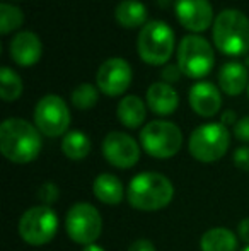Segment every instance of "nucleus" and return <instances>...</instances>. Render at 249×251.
<instances>
[{"label":"nucleus","mask_w":249,"mask_h":251,"mask_svg":"<svg viewBox=\"0 0 249 251\" xmlns=\"http://www.w3.org/2000/svg\"><path fill=\"white\" fill-rule=\"evenodd\" d=\"M114 16L123 27H138L147 21V9L138 0H121L116 5Z\"/></svg>","instance_id":"21"},{"label":"nucleus","mask_w":249,"mask_h":251,"mask_svg":"<svg viewBox=\"0 0 249 251\" xmlns=\"http://www.w3.org/2000/svg\"><path fill=\"white\" fill-rule=\"evenodd\" d=\"M234 164L241 171H249V147H239L234 152Z\"/></svg>","instance_id":"27"},{"label":"nucleus","mask_w":249,"mask_h":251,"mask_svg":"<svg viewBox=\"0 0 249 251\" xmlns=\"http://www.w3.org/2000/svg\"><path fill=\"white\" fill-rule=\"evenodd\" d=\"M219 86L229 96H237L246 89L248 84V70L244 65L237 62L224 63L219 70Z\"/></svg>","instance_id":"17"},{"label":"nucleus","mask_w":249,"mask_h":251,"mask_svg":"<svg viewBox=\"0 0 249 251\" xmlns=\"http://www.w3.org/2000/svg\"><path fill=\"white\" fill-rule=\"evenodd\" d=\"M202 251H236L237 238L232 231L226 227H213L206 231L200 239Z\"/></svg>","instance_id":"20"},{"label":"nucleus","mask_w":249,"mask_h":251,"mask_svg":"<svg viewBox=\"0 0 249 251\" xmlns=\"http://www.w3.org/2000/svg\"><path fill=\"white\" fill-rule=\"evenodd\" d=\"M237 232H239V238L249 246V217L243 219L237 226Z\"/></svg>","instance_id":"31"},{"label":"nucleus","mask_w":249,"mask_h":251,"mask_svg":"<svg viewBox=\"0 0 249 251\" xmlns=\"http://www.w3.org/2000/svg\"><path fill=\"white\" fill-rule=\"evenodd\" d=\"M36 128L46 137H58L67 132L70 125V111L60 96L48 94L38 101L34 108Z\"/></svg>","instance_id":"10"},{"label":"nucleus","mask_w":249,"mask_h":251,"mask_svg":"<svg viewBox=\"0 0 249 251\" xmlns=\"http://www.w3.org/2000/svg\"><path fill=\"white\" fill-rule=\"evenodd\" d=\"M24 16L19 7L10 5V3H0V33L7 34L10 31L17 29L23 24Z\"/></svg>","instance_id":"24"},{"label":"nucleus","mask_w":249,"mask_h":251,"mask_svg":"<svg viewBox=\"0 0 249 251\" xmlns=\"http://www.w3.org/2000/svg\"><path fill=\"white\" fill-rule=\"evenodd\" d=\"M58 231V217L46 205L27 208L19 221V236L31 246H43L55 238Z\"/></svg>","instance_id":"7"},{"label":"nucleus","mask_w":249,"mask_h":251,"mask_svg":"<svg viewBox=\"0 0 249 251\" xmlns=\"http://www.w3.org/2000/svg\"><path fill=\"white\" fill-rule=\"evenodd\" d=\"M230 144L229 130L222 123L202 125L189 137V152L200 162H215L226 155Z\"/></svg>","instance_id":"5"},{"label":"nucleus","mask_w":249,"mask_h":251,"mask_svg":"<svg viewBox=\"0 0 249 251\" xmlns=\"http://www.w3.org/2000/svg\"><path fill=\"white\" fill-rule=\"evenodd\" d=\"M248 96H249V86H248Z\"/></svg>","instance_id":"35"},{"label":"nucleus","mask_w":249,"mask_h":251,"mask_svg":"<svg viewBox=\"0 0 249 251\" xmlns=\"http://www.w3.org/2000/svg\"><path fill=\"white\" fill-rule=\"evenodd\" d=\"M97 87L108 96H120L132 82V69L123 58H108L97 70Z\"/></svg>","instance_id":"12"},{"label":"nucleus","mask_w":249,"mask_h":251,"mask_svg":"<svg viewBox=\"0 0 249 251\" xmlns=\"http://www.w3.org/2000/svg\"><path fill=\"white\" fill-rule=\"evenodd\" d=\"M241 251H249V246H246V248H244V250H241Z\"/></svg>","instance_id":"34"},{"label":"nucleus","mask_w":249,"mask_h":251,"mask_svg":"<svg viewBox=\"0 0 249 251\" xmlns=\"http://www.w3.org/2000/svg\"><path fill=\"white\" fill-rule=\"evenodd\" d=\"M92 192L97 200L106 205H118L125 197V190L120 178L111 173H103L94 179Z\"/></svg>","instance_id":"18"},{"label":"nucleus","mask_w":249,"mask_h":251,"mask_svg":"<svg viewBox=\"0 0 249 251\" xmlns=\"http://www.w3.org/2000/svg\"><path fill=\"white\" fill-rule=\"evenodd\" d=\"M140 142L149 155L156 159H169L178 154L183 144V133L178 125L164 120L147 123L140 132Z\"/></svg>","instance_id":"6"},{"label":"nucleus","mask_w":249,"mask_h":251,"mask_svg":"<svg viewBox=\"0 0 249 251\" xmlns=\"http://www.w3.org/2000/svg\"><path fill=\"white\" fill-rule=\"evenodd\" d=\"M180 75H181V69L180 65H166L162 70V79L167 80V82H176L180 80Z\"/></svg>","instance_id":"29"},{"label":"nucleus","mask_w":249,"mask_h":251,"mask_svg":"<svg viewBox=\"0 0 249 251\" xmlns=\"http://www.w3.org/2000/svg\"><path fill=\"white\" fill-rule=\"evenodd\" d=\"M10 58L21 67H31L41 58V51H43V45L41 40L31 31H23L17 33L16 36L10 40L9 45Z\"/></svg>","instance_id":"14"},{"label":"nucleus","mask_w":249,"mask_h":251,"mask_svg":"<svg viewBox=\"0 0 249 251\" xmlns=\"http://www.w3.org/2000/svg\"><path fill=\"white\" fill-rule=\"evenodd\" d=\"M62 151L72 161H80L86 159L91 152V140L84 132L73 130V132L65 133L62 140Z\"/></svg>","instance_id":"22"},{"label":"nucleus","mask_w":249,"mask_h":251,"mask_svg":"<svg viewBox=\"0 0 249 251\" xmlns=\"http://www.w3.org/2000/svg\"><path fill=\"white\" fill-rule=\"evenodd\" d=\"M189 104L200 116H213L219 113L222 98L212 82H198L189 89Z\"/></svg>","instance_id":"15"},{"label":"nucleus","mask_w":249,"mask_h":251,"mask_svg":"<svg viewBox=\"0 0 249 251\" xmlns=\"http://www.w3.org/2000/svg\"><path fill=\"white\" fill-rule=\"evenodd\" d=\"M118 120L128 128H138L145 122L147 109L138 96H125L118 104Z\"/></svg>","instance_id":"19"},{"label":"nucleus","mask_w":249,"mask_h":251,"mask_svg":"<svg viewBox=\"0 0 249 251\" xmlns=\"http://www.w3.org/2000/svg\"><path fill=\"white\" fill-rule=\"evenodd\" d=\"M0 151L16 164H27L40 155V130L23 118H9L0 125Z\"/></svg>","instance_id":"1"},{"label":"nucleus","mask_w":249,"mask_h":251,"mask_svg":"<svg viewBox=\"0 0 249 251\" xmlns=\"http://www.w3.org/2000/svg\"><path fill=\"white\" fill-rule=\"evenodd\" d=\"M58 195H60V190H58V186L53 181L43 183L38 188V199H40L41 205H46V207H51L58 200Z\"/></svg>","instance_id":"26"},{"label":"nucleus","mask_w":249,"mask_h":251,"mask_svg":"<svg viewBox=\"0 0 249 251\" xmlns=\"http://www.w3.org/2000/svg\"><path fill=\"white\" fill-rule=\"evenodd\" d=\"M136 47L143 62L150 65H162L173 55L174 33L162 21H150L140 31Z\"/></svg>","instance_id":"4"},{"label":"nucleus","mask_w":249,"mask_h":251,"mask_svg":"<svg viewBox=\"0 0 249 251\" xmlns=\"http://www.w3.org/2000/svg\"><path fill=\"white\" fill-rule=\"evenodd\" d=\"M65 229L68 238L77 245H94L103 231V217L94 205L79 201L72 205L65 217Z\"/></svg>","instance_id":"8"},{"label":"nucleus","mask_w":249,"mask_h":251,"mask_svg":"<svg viewBox=\"0 0 249 251\" xmlns=\"http://www.w3.org/2000/svg\"><path fill=\"white\" fill-rule=\"evenodd\" d=\"M215 55L213 48L205 38L189 34L180 41L178 48V65L184 75L191 79L205 77L212 70Z\"/></svg>","instance_id":"9"},{"label":"nucleus","mask_w":249,"mask_h":251,"mask_svg":"<svg viewBox=\"0 0 249 251\" xmlns=\"http://www.w3.org/2000/svg\"><path fill=\"white\" fill-rule=\"evenodd\" d=\"M213 41L226 55H244L249 50V19L237 9H226L213 21Z\"/></svg>","instance_id":"3"},{"label":"nucleus","mask_w":249,"mask_h":251,"mask_svg":"<svg viewBox=\"0 0 249 251\" xmlns=\"http://www.w3.org/2000/svg\"><path fill=\"white\" fill-rule=\"evenodd\" d=\"M72 102L79 109H91L97 102V91L92 84H80L73 89Z\"/></svg>","instance_id":"25"},{"label":"nucleus","mask_w":249,"mask_h":251,"mask_svg":"<svg viewBox=\"0 0 249 251\" xmlns=\"http://www.w3.org/2000/svg\"><path fill=\"white\" fill-rule=\"evenodd\" d=\"M103 155L114 168L130 169L138 162L140 147L133 137L123 132H111L103 140Z\"/></svg>","instance_id":"11"},{"label":"nucleus","mask_w":249,"mask_h":251,"mask_svg":"<svg viewBox=\"0 0 249 251\" xmlns=\"http://www.w3.org/2000/svg\"><path fill=\"white\" fill-rule=\"evenodd\" d=\"M234 133L239 140L243 142H249V116H244L234 126Z\"/></svg>","instance_id":"28"},{"label":"nucleus","mask_w":249,"mask_h":251,"mask_svg":"<svg viewBox=\"0 0 249 251\" xmlns=\"http://www.w3.org/2000/svg\"><path fill=\"white\" fill-rule=\"evenodd\" d=\"M236 120V113L234 111H226L222 116V125H227V123H234Z\"/></svg>","instance_id":"32"},{"label":"nucleus","mask_w":249,"mask_h":251,"mask_svg":"<svg viewBox=\"0 0 249 251\" xmlns=\"http://www.w3.org/2000/svg\"><path fill=\"white\" fill-rule=\"evenodd\" d=\"M176 17L186 29L200 33L212 24V5L208 0H176Z\"/></svg>","instance_id":"13"},{"label":"nucleus","mask_w":249,"mask_h":251,"mask_svg":"<svg viewBox=\"0 0 249 251\" xmlns=\"http://www.w3.org/2000/svg\"><path fill=\"white\" fill-rule=\"evenodd\" d=\"M128 251H156V246L149 239H136L130 245Z\"/></svg>","instance_id":"30"},{"label":"nucleus","mask_w":249,"mask_h":251,"mask_svg":"<svg viewBox=\"0 0 249 251\" xmlns=\"http://www.w3.org/2000/svg\"><path fill=\"white\" fill-rule=\"evenodd\" d=\"M82 251H104V248L103 246H99V245H89V246H84V250Z\"/></svg>","instance_id":"33"},{"label":"nucleus","mask_w":249,"mask_h":251,"mask_svg":"<svg viewBox=\"0 0 249 251\" xmlns=\"http://www.w3.org/2000/svg\"><path fill=\"white\" fill-rule=\"evenodd\" d=\"M178 102V93L167 82H154L147 89V104L156 115H171L176 111Z\"/></svg>","instance_id":"16"},{"label":"nucleus","mask_w":249,"mask_h":251,"mask_svg":"<svg viewBox=\"0 0 249 251\" xmlns=\"http://www.w3.org/2000/svg\"><path fill=\"white\" fill-rule=\"evenodd\" d=\"M23 93V80L9 67H2L0 70V96L3 101H14Z\"/></svg>","instance_id":"23"},{"label":"nucleus","mask_w":249,"mask_h":251,"mask_svg":"<svg viewBox=\"0 0 249 251\" xmlns=\"http://www.w3.org/2000/svg\"><path fill=\"white\" fill-rule=\"evenodd\" d=\"M174 197V186L160 173H140L133 176L126 190L130 205L142 212H157L166 208Z\"/></svg>","instance_id":"2"}]
</instances>
